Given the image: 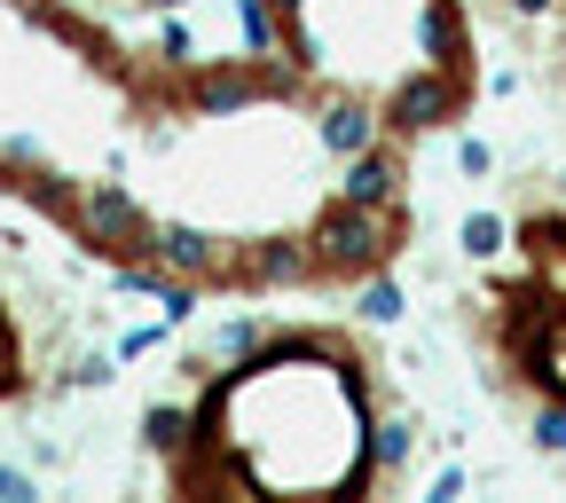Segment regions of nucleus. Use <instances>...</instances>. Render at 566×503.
Segmentation results:
<instances>
[{
	"label": "nucleus",
	"instance_id": "f257e3e1",
	"mask_svg": "<svg viewBox=\"0 0 566 503\" xmlns=\"http://www.w3.org/2000/svg\"><path fill=\"white\" fill-rule=\"evenodd\" d=\"M221 363L181 401L189 433L166 457L181 495H370L409 480L417 417L354 331H260Z\"/></svg>",
	"mask_w": 566,
	"mask_h": 503
},
{
	"label": "nucleus",
	"instance_id": "39448f33",
	"mask_svg": "<svg viewBox=\"0 0 566 503\" xmlns=\"http://www.w3.org/2000/svg\"><path fill=\"white\" fill-rule=\"evenodd\" d=\"M354 292H363V300H354V307H363V323H401V283H394V275H363Z\"/></svg>",
	"mask_w": 566,
	"mask_h": 503
},
{
	"label": "nucleus",
	"instance_id": "7ed1b4c3",
	"mask_svg": "<svg viewBox=\"0 0 566 503\" xmlns=\"http://www.w3.org/2000/svg\"><path fill=\"white\" fill-rule=\"evenodd\" d=\"M504 32L520 40V55L551 80V95H566V0H488Z\"/></svg>",
	"mask_w": 566,
	"mask_h": 503
},
{
	"label": "nucleus",
	"instance_id": "20e7f679",
	"mask_svg": "<svg viewBox=\"0 0 566 503\" xmlns=\"http://www.w3.org/2000/svg\"><path fill=\"white\" fill-rule=\"evenodd\" d=\"M71 212H80V229H87V244H111V252H134V260H150V212H142L118 181H87L80 189V205H71Z\"/></svg>",
	"mask_w": 566,
	"mask_h": 503
},
{
	"label": "nucleus",
	"instance_id": "423d86ee",
	"mask_svg": "<svg viewBox=\"0 0 566 503\" xmlns=\"http://www.w3.org/2000/svg\"><path fill=\"white\" fill-rule=\"evenodd\" d=\"M32 495V472H17V464H0V503H24Z\"/></svg>",
	"mask_w": 566,
	"mask_h": 503
},
{
	"label": "nucleus",
	"instance_id": "f03ea898",
	"mask_svg": "<svg viewBox=\"0 0 566 503\" xmlns=\"http://www.w3.org/2000/svg\"><path fill=\"white\" fill-rule=\"evenodd\" d=\"M457 331L495 409L566 472V166L464 221Z\"/></svg>",
	"mask_w": 566,
	"mask_h": 503
}]
</instances>
